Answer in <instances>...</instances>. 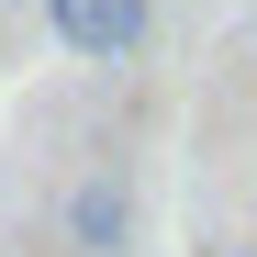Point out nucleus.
Returning a JSON list of instances; mask_svg holds the SVG:
<instances>
[{
    "label": "nucleus",
    "mask_w": 257,
    "mask_h": 257,
    "mask_svg": "<svg viewBox=\"0 0 257 257\" xmlns=\"http://www.w3.org/2000/svg\"><path fill=\"white\" fill-rule=\"evenodd\" d=\"M45 23H56V45H67V56L123 67V56H146V34H157V0H45Z\"/></svg>",
    "instance_id": "obj_1"
},
{
    "label": "nucleus",
    "mask_w": 257,
    "mask_h": 257,
    "mask_svg": "<svg viewBox=\"0 0 257 257\" xmlns=\"http://www.w3.org/2000/svg\"><path fill=\"white\" fill-rule=\"evenodd\" d=\"M67 246H78V257H123V246H135V190H123V179H78Z\"/></svg>",
    "instance_id": "obj_2"
},
{
    "label": "nucleus",
    "mask_w": 257,
    "mask_h": 257,
    "mask_svg": "<svg viewBox=\"0 0 257 257\" xmlns=\"http://www.w3.org/2000/svg\"><path fill=\"white\" fill-rule=\"evenodd\" d=\"M212 257H257V246H212Z\"/></svg>",
    "instance_id": "obj_3"
}]
</instances>
